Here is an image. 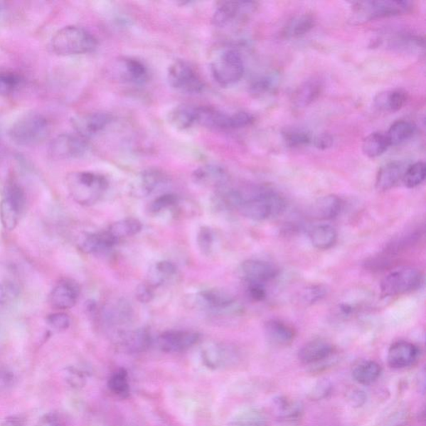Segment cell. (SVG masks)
Wrapping results in <instances>:
<instances>
[{
    "label": "cell",
    "mask_w": 426,
    "mask_h": 426,
    "mask_svg": "<svg viewBox=\"0 0 426 426\" xmlns=\"http://www.w3.org/2000/svg\"><path fill=\"white\" fill-rule=\"evenodd\" d=\"M242 203L238 211L244 217L254 221H264L280 215L285 209V201L275 191L256 187L241 191Z\"/></svg>",
    "instance_id": "cell-1"
},
{
    "label": "cell",
    "mask_w": 426,
    "mask_h": 426,
    "mask_svg": "<svg viewBox=\"0 0 426 426\" xmlns=\"http://www.w3.org/2000/svg\"><path fill=\"white\" fill-rule=\"evenodd\" d=\"M65 182L71 198L82 206H92L100 202L109 188L105 176L89 171L68 174Z\"/></svg>",
    "instance_id": "cell-2"
},
{
    "label": "cell",
    "mask_w": 426,
    "mask_h": 426,
    "mask_svg": "<svg viewBox=\"0 0 426 426\" xmlns=\"http://www.w3.org/2000/svg\"><path fill=\"white\" fill-rule=\"evenodd\" d=\"M97 38L85 28L66 26L58 31L51 41V48L60 56L85 55L96 50Z\"/></svg>",
    "instance_id": "cell-3"
},
{
    "label": "cell",
    "mask_w": 426,
    "mask_h": 426,
    "mask_svg": "<svg viewBox=\"0 0 426 426\" xmlns=\"http://www.w3.org/2000/svg\"><path fill=\"white\" fill-rule=\"evenodd\" d=\"M50 132V122L45 116L38 112H29L14 122L9 135L14 144L28 147L43 143Z\"/></svg>",
    "instance_id": "cell-4"
},
{
    "label": "cell",
    "mask_w": 426,
    "mask_h": 426,
    "mask_svg": "<svg viewBox=\"0 0 426 426\" xmlns=\"http://www.w3.org/2000/svg\"><path fill=\"white\" fill-rule=\"evenodd\" d=\"M412 8L409 1H363L356 2L352 6V23H362L374 19L400 16Z\"/></svg>",
    "instance_id": "cell-5"
},
{
    "label": "cell",
    "mask_w": 426,
    "mask_h": 426,
    "mask_svg": "<svg viewBox=\"0 0 426 426\" xmlns=\"http://www.w3.org/2000/svg\"><path fill=\"white\" fill-rule=\"evenodd\" d=\"M210 70L219 85L229 87L236 85L244 75L243 58L237 50L224 51L211 63Z\"/></svg>",
    "instance_id": "cell-6"
},
{
    "label": "cell",
    "mask_w": 426,
    "mask_h": 426,
    "mask_svg": "<svg viewBox=\"0 0 426 426\" xmlns=\"http://www.w3.org/2000/svg\"><path fill=\"white\" fill-rule=\"evenodd\" d=\"M422 281L421 273L414 267L394 269L380 282L381 295L385 297L403 295L417 289Z\"/></svg>",
    "instance_id": "cell-7"
},
{
    "label": "cell",
    "mask_w": 426,
    "mask_h": 426,
    "mask_svg": "<svg viewBox=\"0 0 426 426\" xmlns=\"http://www.w3.org/2000/svg\"><path fill=\"white\" fill-rule=\"evenodd\" d=\"M168 82L172 89L186 95H198L204 90V82L188 62L176 60L168 70Z\"/></svg>",
    "instance_id": "cell-8"
},
{
    "label": "cell",
    "mask_w": 426,
    "mask_h": 426,
    "mask_svg": "<svg viewBox=\"0 0 426 426\" xmlns=\"http://www.w3.org/2000/svg\"><path fill=\"white\" fill-rule=\"evenodd\" d=\"M26 204V194L21 186L16 183H9L0 203V218L4 229L8 231L16 229Z\"/></svg>",
    "instance_id": "cell-9"
},
{
    "label": "cell",
    "mask_w": 426,
    "mask_h": 426,
    "mask_svg": "<svg viewBox=\"0 0 426 426\" xmlns=\"http://www.w3.org/2000/svg\"><path fill=\"white\" fill-rule=\"evenodd\" d=\"M334 346L325 339L311 340L302 347L298 358L302 364L311 366V371L323 370L332 365Z\"/></svg>",
    "instance_id": "cell-10"
},
{
    "label": "cell",
    "mask_w": 426,
    "mask_h": 426,
    "mask_svg": "<svg viewBox=\"0 0 426 426\" xmlns=\"http://www.w3.org/2000/svg\"><path fill=\"white\" fill-rule=\"evenodd\" d=\"M241 354L236 346L225 344H213L202 351L203 364L209 369L218 370L236 366Z\"/></svg>",
    "instance_id": "cell-11"
},
{
    "label": "cell",
    "mask_w": 426,
    "mask_h": 426,
    "mask_svg": "<svg viewBox=\"0 0 426 426\" xmlns=\"http://www.w3.org/2000/svg\"><path fill=\"white\" fill-rule=\"evenodd\" d=\"M90 146L81 136L65 134L58 136L51 142L50 154L56 159H75L85 156Z\"/></svg>",
    "instance_id": "cell-12"
},
{
    "label": "cell",
    "mask_w": 426,
    "mask_h": 426,
    "mask_svg": "<svg viewBox=\"0 0 426 426\" xmlns=\"http://www.w3.org/2000/svg\"><path fill=\"white\" fill-rule=\"evenodd\" d=\"M200 335L193 331L171 330L156 338V346L166 353H179L192 348L198 344Z\"/></svg>",
    "instance_id": "cell-13"
},
{
    "label": "cell",
    "mask_w": 426,
    "mask_h": 426,
    "mask_svg": "<svg viewBox=\"0 0 426 426\" xmlns=\"http://www.w3.org/2000/svg\"><path fill=\"white\" fill-rule=\"evenodd\" d=\"M256 6L252 2L221 1L217 4L213 16V23L218 28H225L254 12Z\"/></svg>",
    "instance_id": "cell-14"
},
{
    "label": "cell",
    "mask_w": 426,
    "mask_h": 426,
    "mask_svg": "<svg viewBox=\"0 0 426 426\" xmlns=\"http://www.w3.org/2000/svg\"><path fill=\"white\" fill-rule=\"evenodd\" d=\"M112 119L114 117L107 112H96L73 117L72 125L78 135L87 140L105 130Z\"/></svg>",
    "instance_id": "cell-15"
},
{
    "label": "cell",
    "mask_w": 426,
    "mask_h": 426,
    "mask_svg": "<svg viewBox=\"0 0 426 426\" xmlns=\"http://www.w3.org/2000/svg\"><path fill=\"white\" fill-rule=\"evenodd\" d=\"M117 80L134 85H144L149 80V70L144 63L134 58H122L114 65Z\"/></svg>",
    "instance_id": "cell-16"
},
{
    "label": "cell",
    "mask_w": 426,
    "mask_h": 426,
    "mask_svg": "<svg viewBox=\"0 0 426 426\" xmlns=\"http://www.w3.org/2000/svg\"><path fill=\"white\" fill-rule=\"evenodd\" d=\"M168 181L166 175L159 169H149L136 176L130 183V193L134 198H143L154 193Z\"/></svg>",
    "instance_id": "cell-17"
},
{
    "label": "cell",
    "mask_w": 426,
    "mask_h": 426,
    "mask_svg": "<svg viewBox=\"0 0 426 426\" xmlns=\"http://www.w3.org/2000/svg\"><path fill=\"white\" fill-rule=\"evenodd\" d=\"M80 295V287L72 279H62L50 294V303L58 310H68L75 307Z\"/></svg>",
    "instance_id": "cell-18"
},
{
    "label": "cell",
    "mask_w": 426,
    "mask_h": 426,
    "mask_svg": "<svg viewBox=\"0 0 426 426\" xmlns=\"http://www.w3.org/2000/svg\"><path fill=\"white\" fill-rule=\"evenodd\" d=\"M240 271L246 282L266 284L278 275V269L272 263L257 259L243 262Z\"/></svg>",
    "instance_id": "cell-19"
},
{
    "label": "cell",
    "mask_w": 426,
    "mask_h": 426,
    "mask_svg": "<svg viewBox=\"0 0 426 426\" xmlns=\"http://www.w3.org/2000/svg\"><path fill=\"white\" fill-rule=\"evenodd\" d=\"M196 124L210 129L232 130L233 115L225 114L213 107L196 106Z\"/></svg>",
    "instance_id": "cell-20"
},
{
    "label": "cell",
    "mask_w": 426,
    "mask_h": 426,
    "mask_svg": "<svg viewBox=\"0 0 426 426\" xmlns=\"http://www.w3.org/2000/svg\"><path fill=\"white\" fill-rule=\"evenodd\" d=\"M420 351L410 342L400 341L391 345L388 353V365L393 369H404L417 361Z\"/></svg>",
    "instance_id": "cell-21"
},
{
    "label": "cell",
    "mask_w": 426,
    "mask_h": 426,
    "mask_svg": "<svg viewBox=\"0 0 426 426\" xmlns=\"http://www.w3.org/2000/svg\"><path fill=\"white\" fill-rule=\"evenodd\" d=\"M117 337V344L131 354L141 353L148 350L151 344V333L145 327L120 331Z\"/></svg>",
    "instance_id": "cell-22"
},
{
    "label": "cell",
    "mask_w": 426,
    "mask_h": 426,
    "mask_svg": "<svg viewBox=\"0 0 426 426\" xmlns=\"http://www.w3.org/2000/svg\"><path fill=\"white\" fill-rule=\"evenodd\" d=\"M196 184L206 188H221L227 186L229 176L223 166L216 164H207L200 166L193 174Z\"/></svg>",
    "instance_id": "cell-23"
},
{
    "label": "cell",
    "mask_w": 426,
    "mask_h": 426,
    "mask_svg": "<svg viewBox=\"0 0 426 426\" xmlns=\"http://www.w3.org/2000/svg\"><path fill=\"white\" fill-rule=\"evenodd\" d=\"M264 331L267 341L277 346L291 345L297 336L296 330L290 324L278 319L267 321Z\"/></svg>",
    "instance_id": "cell-24"
},
{
    "label": "cell",
    "mask_w": 426,
    "mask_h": 426,
    "mask_svg": "<svg viewBox=\"0 0 426 426\" xmlns=\"http://www.w3.org/2000/svg\"><path fill=\"white\" fill-rule=\"evenodd\" d=\"M197 302L203 309L223 311L232 307L235 304V299L227 292L219 289H208L198 294Z\"/></svg>",
    "instance_id": "cell-25"
},
{
    "label": "cell",
    "mask_w": 426,
    "mask_h": 426,
    "mask_svg": "<svg viewBox=\"0 0 426 426\" xmlns=\"http://www.w3.org/2000/svg\"><path fill=\"white\" fill-rule=\"evenodd\" d=\"M322 82L318 78H311L302 83L294 92L292 102L297 109H303L313 104L320 97Z\"/></svg>",
    "instance_id": "cell-26"
},
{
    "label": "cell",
    "mask_w": 426,
    "mask_h": 426,
    "mask_svg": "<svg viewBox=\"0 0 426 426\" xmlns=\"http://www.w3.org/2000/svg\"><path fill=\"white\" fill-rule=\"evenodd\" d=\"M271 408L274 416L282 420H296L303 412L302 403L286 395H278L272 399Z\"/></svg>",
    "instance_id": "cell-27"
},
{
    "label": "cell",
    "mask_w": 426,
    "mask_h": 426,
    "mask_svg": "<svg viewBox=\"0 0 426 426\" xmlns=\"http://www.w3.org/2000/svg\"><path fill=\"white\" fill-rule=\"evenodd\" d=\"M117 240L107 231L86 235L80 243L82 252L87 254L100 253L114 247Z\"/></svg>",
    "instance_id": "cell-28"
},
{
    "label": "cell",
    "mask_w": 426,
    "mask_h": 426,
    "mask_svg": "<svg viewBox=\"0 0 426 426\" xmlns=\"http://www.w3.org/2000/svg\"><path fill=\"white\" fill-rule=\"evenodd\" d=\"M342 201L336 195H326L318 198L311 208L313 218L318 220H331L340 214Z\"/></svg>",
    "instance_id": "cell-29"
},
{
    "label": "cell",
    "mask_w": 426,
    "mask_h": 426,
    "mask_svg": "<svg viewBox=\"0 0 426 426\" xmlns=\"http://www.w3.org/2000/svg\"><path fill=\"white\" fill-rule=\"evenodd\" d=\"M408 94L403 90H395L380 92L374 100L376 109L385 112H398L408 102Z\"/></svg>",
    "instance_id": "cell-30"
},
{
    "label": "cell",
    "mask_w": 426,
    "mask_h": 426,
    "mask_svg": "<svg viewBox=\"0 0 426 426\" xmlns=\"http://www.w3.org/2000/svg\"><path fill=\"white\" fill-rule=\"evenodd\" d=\"M169 124L178 130H186L196 124V106L182 105L169 112Z\"/></svg>",
    "instance_id": "cell-31"
},
{
    "label": "cell",
    "mask_w": 426,
    "mask_h": 426,
    "mask_svg": "<svg viewBox=\"0 0 426 426\" xmlns=\"http://www.w3.org/2000/svg\"><path fill=\"white\" fill-rule=\"evenodd\" d=\"M403 177V170L398 163L391 161L382 166L376 176V188L380 192L390 190L398 183Z\"/></svg>",
    "instance_id": "cell-32"
},
{
    "label": "cell",
    "mask_w": 426,
    "mask_h": 426,
    "mask_svg": "<svg viewBox=\"0 0 426 426\" xmlns=\"http://www.w3.org/2000/svg\"><path fill=\"white\" fill-rule=\"evenodd\" d=\"M177 273V267L169 261H160L154 264L147 274L146 283L155 288L159 287Z\"/></svg>",
    "instance_id": "cell-33"
},
{
    "label": "cell",
    "mask_w": 426,
    "mask_h": 426,
    "mask_svg": "<svg viewBox=\"0 0 426 426\" xmlns=\"http://www.w3.org/2000/svg\"><path fill=\"white\" fill-rule=\"evenodd\" d=\"M381 367L374 361H361L352 370V377L357 383L371 385L379 379Z\"/></svg>",
    "instance_id": "cell-34"
},
{
    "label": "cell",
    "mask_w": 426,
    "mask_h": 426,
    "mask_svg": "<svg viewBox=\"0 0 426 426\" xmlns=\"http://www.w3.org/2000/svg\"><path fill=\"white\" fill-rule=\"evenodd\" d=\"M309 238L313 247L319 250H327L334 246L337 233L336 229L330 225H316L311 229Z\"/></svg>",
    "instance_id": "cell-35"
},
{
    "label": "cell",
    "mask_w": 426,
    "mask_h": 426,
    "mask_svg": "<svg viewBox=\"0 0 426 426\" xmlns=\"http://www.w3.org/2000/svg\"><path fill=\"white\" fill-rule=\"evenodd\" d=\"M315 26V18L311 14H302L293 18L284 28L283 34L287 38H300L306 36Z\"/></svg>",
    "instance_id": "cell-36"
},
{
    "label": "cell",
    "mask_w": 426,
    "mask_h": 426,
    "mask_svg": "<svg viewBox=\"0 0 426 426\" xmlns=\"http://www.w3.org/2000/svg\"><path fill=\"white\" fill-rule=\"evenodd\" d=\"M142 228L143 225L139 219L126 218L112 223L107 231L119 241L122 238L135 236L142 231Z\"/></svg>",
    "instance_id": "cell-37"
},
{
    "label": "cell",
    "mask_w": 426,
    "mask_h": 426,
    "mask_svg": "<svg viewBox=\"0 0 426 426\" xmlns=\"http://www.w3.org/2000/svg\"><path fill=\"white\" fill-rule=\"evenodd\" d=\"M415 127L412 122L406 120H399L390 126L386 134L390 146H396L404 143L413 136Z\"/></svg>",
    "instance_id": "cell-38"
},
{
    "label": "cell",
    "mask_w": 426,
    "mask_h": 426,
    "mask_svg": "<svg viewBox=\"0 0 426 426\" xmlns=\"http://www.w3.org/2000/svg\"><path fill=\"white\" fill-rule=\"evenodd\" d=\"M390 147L386 135L373 133L367 136L362 143V151L368 158L375 159L385 153Z\"/></svg>",
    "instance_id": "cell-39"
},
{
    "label": "cell",
    "mask_w": 426,
    "mask_h": 426,
    "mask_svg": "<svg viewBox=\"0 0 426 426\" xmlns=\"http://www.w3.org/2000/svg\"><path fill=\"white\" fill-rule=\"evenodd\" d=\"M107 386L111 393L117 398L126 399L130 395V385L129 381V374L124 368H120L112 374Z\"/></svg>",
    "instance_id": "cell-40"
},
{
    "label": "cell",
    "mask_w": 426,
    "mask_h": 426,
    "mask_svg": "<svg viewBox=\"0 0 426 426\" xmlns=\"http://www.w3.org/2000/svg\"><path fill=\"white\" fill-rule=\"evenodd\" d=\"M405 187L414 188L422 183L426 177V166L422 161L410 165L403 176Z\"/></svg>",
    "instance_id": "cell-41"
},
{
    "label": "cell",
    "mask_w": 426,
    "mask_h": 426,
    "mask_svg": "<svg viewBox=\"0 0 426 426\" xmlns=\"http://www.w3.org/2000/svg\"><path fill=\"white\" fill-rule=\"evenodd\" d=\"M22 82V78L16 73L0 71V95L8 96L14 94L21 86Z\"/></svg>",
    "instance_id": "cell-42"
},
{
    "label": "cell",
    "mask_w": 426,
    "mask_h": 426,
    "mask_svg": "<svg viewBox=\"0 0 426 426\" xmlns=\"http://www.w3.org/2000/svg\"><path fill=\"white\" fill-rule=\"evenodd\" d=\"M283 140L290 148H299L311 143V138L306 131L301 129H289L283 132Z\"/></svg>",
    "instance_id": "cell-43"
},
{
    "label": "cell",
    "mask_w": 426,
    "mask_h": 426,
    "mask_svg": "<svg viewBox=\"0 0 426 426\" xmlns=\"http://www.w3.org/2000/svg\"><path fill=\"white\" fill-rule=\"evenodd\" d=\"M179 203L177 196L172 193H166L159 196L151 202L149 207L151 213L156 214L163 212L164 210L175 207Z\"/></svg>",
    "instance_id": "cell-44"
},
{
    "label": "cell",
    "mask_w": 426,
    "mask_h": 426,
    "mask_svg": "<svg viewBox=\"0 0 426 426\" xmlns=\"http://www.w3.org/2000/svg\"><path fill=\"white\" fill-rule=\"evenodd\" d=\"M214 237V233L209 227L204 226L199 229L197 242L200 251L206 256H208L213 252Z\"/></svg>",
    "instance_id": "cell-45"
},
{
    "label": "cell",
    "mask_w": 426,
    "mask_h": 426,
    "mask_svg": "<svg viewBox=\"0 0 426 426\" xmlns=\"http://www.w3.org/2000/svg\"><path fill=\"white\" fill-rule=\"evenodd\" d=\"M19 287L11 281L0 283V304H9L17 299L19 296Z\"/></svg>",
    "instance_id": "cell-46"
},
{
    "label": "cell",
    "mask_w": 426,
    "mask_h": 426,
    "mask_svg": "<svg viewBox=\"0 0 426 426\" xmlns=\"http://www.w3.org/2000/svg\"><path fill=\"white\" fill-rule=\"evenodd\" d=\"M333 385L331 382L327 379L318 380L313 385V388L309 393V398L311 400H325L332 393Z\"/></svg>",
    "instance_id": "cell-47"
},
{
    "label": "cell",
    "mask_w": 426,
    "mask_h": 426,
    "mask_svg": "<svg viewBox=\"0 0 426 426\" xmlns=\"http://www.w3.org/2000/svg\"><path fill=\"white\" fill-rule=\"evenodd\" d=\"M410 418L409 411L405 408L395 410L384 420H382L378 426H406Z\"/></svg>",
    "instance_id": "cell-48"
},
{
    "label": "cell",
    "mask_w": 426,
    "mask_h": 426,
    "mask_svg": "<svg viewBox=\"0 0 426 426\" xmlns=\"http://www.w3.org/2000/svg\"><path fill=\"white\" fill-rule=\"evenodd\" d=\"M46 322L52 329L58 331L67 330L71 324V319L66 313L57 312L48 315L46 318Z\"/></svg>",
    "instance_id": "cell-49"
},
{
    "label": "cell",
    "mask_w": 426,
    "mask_h": 426,
    "mask_svg": "<svg viewBox=\"0 0 426 426\" xmlns=\"http://www.w3.org/2000/svg\"><path fill=\"white\" fill-rule=\"evenodd\" d=\"M228 426H267V425L260 414L251 412L234 420Z\"/></svg>",
    "instance_id": "cell-50"
},
{
    "label": "cell",
    "mask_w": 426,
    "mask_h": 426,
    "mask_svg": "<svg viewBox=\"0 0 426 426\" xmlns=\"http://www.w3.org/2000/svg\"><path fill=\"white\" fill-rule=\"evenodd\" d=\"M347 403L353 408H360L363 406L367 400V395L364 390L358 388H351L346 391Z\"/></svg>",
    "instance_id": "cell-51"
},
{
    "label": "cell",
    "mask_w": 426,
    "mask_h": 426,
    "mask_svg": "<svg viewBox=\"0 0 426 426\" xmlns=\"http://www.w3.org/2000/svg\"><path fill=\"white\" fill-rule=\"evenodd\" d=\"M274 86V78L263 77L252 82L251 91L254 95H263L270 91Z\"/></svg>",
    "instance_id": "cell-52"
},
{
    "label": "cell",
    "mask_w": 426,
    "mask_h": 426,
    "mask_svg": "<svg viewBox=\"0 0 426 426\" xmlns=\"http://www.w3.org/2000/svg\"><path fill=\"white\" fill-rule=\"evenodd\" d=\"M67 380L73 388H82L86 381V373L76 368H68L67 371Z\"/></svg>",
    "instance_id": "cell-53"
},
{
    "label": "cell",
    "mask_w": 426,
    "mask_h": 426,
    "mask_svg": "<svg viewBox=\"0 0 426 426\" xmlns=\"http://www.w3.org/2000/svg\"><path fill=\"white\" fill-rule=\"evenodd\" d=\"M248 296L253 301L262 302L267 297L265 284L247 282Z\"/></svg>",
    "instance_id": "cell-54"
},
{
    "label": "cell",
    "mask_w": 426,
    "mask_h": 426,
    "mask_svg": "<svg viewBox=\"0 0 426 426\" xmlns=\"http://www.w3.org/2000/svg\"><path fill=\"white\" fill-rule=\"evenodd\" d=\"M136 297L142 303H149L154 299V289L148 283H141L136 289Z\"/></svg>",
    "instance_id": "cell-55"
},
{
    "label": "cell",
    "mask_w": 426,
    "mask_h": 426,
    "mask_svg": "<svg viewBox=\"0 0 426 426\" xmlns=\"http://www.w3.org/2000/svg\"><path fill=\"white\" fill-rule=\"evenodd\" d=\"M326 295V289L321 286L311 287L307 289V291L303 295V299L307 303H314L321 299Z\"/></svg>",
    "instance_id": "cell-56"
},
{
    "label": "cell",
    "mask_w": 426,
    "mask_h": 426,
    "mask_svg": "<svg viewBox=\"0 0 426 426\" xmlns=\"http://www.w3.org/2000/svg\"><path fill=\"white\" fill-rule=\"evenodd\" d=\"M334 143V139L329 134H321L316 137L314 139V145L316 149L320 150H326L330 149Z\"/></svg>",
    "instance_id": "cell-57"
},
{
    "label": "cell",
    "mask_w": 426,
    "mask_h": 426,
    "mask_svg": "<svg viewBox=\"0 0 426 426\" xmlns=\"http://www.w3.org/2000/svg\"><path fill=\"white\" fill-rule=\"evenodd\" d=\"M36 426H63V425L56 414L50 413L43 415L38 421Z\"/></svg>",
    "instance_id": "cell-58"
},
{
    "label": "cell",
    "mask_w": 426,
    "mask_h": 426,
    "mask_svg": "<svg viewBox=\"0 0 426 426\" xmlns=\"http://www.w3.org/2000/svg\"><path fill=\"white\" fill-rule=\"evenodd\" d=\"M26 425V419L21 415H12L4 419L0 426H24Z\"/></svg>",
    "instance_id": "cell-59"
},
{
    "label": "cell",
    "mask_w": 426,
    "mask_h": 426,
    "mask_svg": "<svg viewBox=\"0 0 426 426\" xmlns=\"http://www.w3.org/2000/svg\"><path fill=\"white\" fill-rule=\"evenodd\" d=\"M14 376L8 371H0V390L6 389L12 384Z\"/></svg>",
    "instance_id": "cell-60"
},
{
    "label": "cell",
    "mask_w": 426,
    "mask_h": 426,
    "mask_svg": "<svg viewBox=\"0 0 426 426\" xmlns=\"http://www.w3.org/2000/svg\"><path fill=\"white\" fill-rule=\"evenodd\" d=\"M6 16V6L3 2H0V22H1Z\"/></svg>",
    "instance_id": "cell-61"
}]
</instances>
